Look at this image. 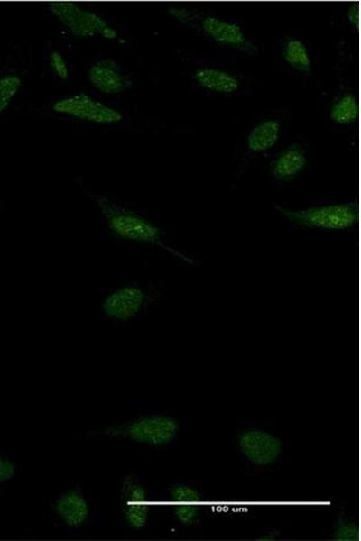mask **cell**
Segmentation results:
<instances>
[{
    "instance_id": "cell-1",
    "label": "cell",
    "mask_w": 361,
    "mask_h": 541,
    "mask_svg": "<svg viewBox=\"0 0 361 541\" xmlns=\"http://www.w3.org/2000/svg\"><path fill=\"white\" fill-rule=\"evenodd\" d=\"M93 199L115 236L128 242L167 248L162 242L161 230L149 220L105 197L96 196Z\"/></svg>"
},
{
    "instance_id": "cell-2",
    "label": "cell",
    "mask_w": 361,
    "mask_h": 541,
    "mask_svg": "<svg viewBox=\"0 0 361 541\" xmlns=\"http://www.w3.org/2000/svg\"><path fill=\"white\" fill-rule=\"evenodd\" d=\"M180 430L179 422L163 414L148 415L135 418L121 426L106 429L105 435L111 437L129 439L134 443L149 445H163L171 443Z\"/></svg>"
},
{
    "instance_id": "cell-3",
    "label": "cell",
    "mask_w": 361,
    "mask_h": 541,
    "mask_svg": "<svg viewBox=\"0 0 361 541\" xmlns=\"http://www.w3.org/2000/svg\"><path fill=\"white\" fill-rule=\"evenodd\" d=\"M276 210L289 221L307 227L341 230L352 227L357 219L353 203L329 205L303 210H291L276 206Z\"/></svg>"
},
{
    "instance_id": "cell-4",
    "label": "cell",
    "mask_w": 361,
    "mask_h": 541,
    "mask_svg": "<svg viewBox=\"0 0 361 541\" xmlns=\"http://www.w3.org/2000/svg\"><path fill=\"white\" fill-rule=\"evenodd\" d=\"M51 14L74 35L88 37L100 35L106 39L118 38L116 30L97 14L84 10L75 3L55 1L49 3Z\"/></svg>"
},
{
    "instance_id": "cell-5",
    "label": "cell",
    "mask_w": 361,
    "mask_h": 541,
    "mask_svg": "<svg viewBox=\"0 0 361 541\" xmlns=\"http://www.w3.org/2000/svg\"><path fill=\"white\" fill-rule=\"evenodd\" d=\"M146 293L135 283L122 285L108 293L102 302L105 316L114 321L136 317L146 303Z\"/></svg>"
},
{
    "instance_id": "cell-6",
    "label": "cell",
    "mask_w": 361,
    "mask_h": 541,
    "mask_svg": "<svg viewBox=\"0 0 361 541\" xmlns=\"http://www.w3.org/2000/svg\"><path fill=\"white\" fill-rule=\"evenodd\" d=\"M238 446L245 458L257 466L273 464L282 451V443L277 436L258 428L243 431L238 436Z\"/></svg>"
},
{
    "instance_id": "cell-7",
    "label": "cell",
    "mask_w": 361,
    "mask_h": 541,
    "mask_svg": "<svg viewBox=\"0 0 361 541\" xmlns=\"http://www.w3.org/2000/svg\"><path fill=\"white\" fill-rule=\"evenodd\" d=\"M53 110L81 120L99 124L116 123L122 119L120 112L86 94H78L60 99L53 104Z\"/></svg>"
},
{
    "instance_id": "cell-8",
    "label": "cell",
    "mask_w": 361,
    "mask_h": 541,
    "mask_svg": "<svg viewBox=\"0 0 361 541\" xmlns=\"http://www.w3.org/2000/svg\"><path fill=\"white\" fill-rule=\"evenodd\" d=\"M121 505L126 524L136 530L143 528L149 519L150 506L147 491L134 476L124 478L121 484Z\"/></svg>"
},
{
    "instance_id": "cell-9",
    "label": "cell",
    "mask_w": 361,
    "mask_h": 541,
    "mask_svg": "<svg viewBox=\"0 0 361 541\" xmlns=\"http://www.w3.org/2000/svg\"><path fill=\"white\" fill-rule=\"evenodd\" d=\"M59 519L69 527L84 525L90 516V506L82 491L73 488L60 493L52 504Z\"/></svg>"
},
{
    "instance_id": "cell-10",
    "label": "cell",
    "mask_w": 361,
    "mask_h": 541,
    "mask_svg": "<svg viewBox=\"0 0 361 541\" xmlns=\"http://www.w3.org/2000/svg\"><path fill=\"white\" fill-rule=\"evenodd\" d=\"M201 28L210 39L219 44L246 52H252L255 49L236 23L214 16H206L201 22Z\"/></svg>"
},
{
    "instance_id": "cell-11",
    "label": "cell",
    "mask_w": 361,
    "mask_h": 541,
    "mask_svg": "<svg viewBox=\"0 0 361 541\" xmlns=\"http://www.w3.org/2000/svg\"><path fill=\"white\" fill-rule=\"evenodd\" d=\"M88 78L94 87L106 94L120 93L130 84L120 66L111 60H102L91 66Z\"/></svg>"
},
{
    "instance_id": "cell-12",
    "label": "cell",
    "mask_w": 361,
    "mask_h": 541,
    "mask_svg": "<svg viewBox=\"0 0 361 541\" xmlns=\"http://www.w3.org/2000/svg\"><path fill=\"white\" fill-rule=\"evenodd\" d=\"M170 498L176 519L183 525H191L199 516L200 493L195 488L178 484L171 488Z\"/></svg>"
},
{
    "instance_id": "cell-13",
    "label": "cell",
    "mask_w": 361,
    "mask_h": 541,
    "mask_svg": "<svg viewBox=\"0 0 361 541\" xmlns=\"http://www.w3.org/2000/svg\"><path fill=\"white\" fill-rule=\"evenodd\" d=\"M307 158L303 149L292 145L284 150L272 161L271 170L278 180H288L303 170Z\"/></svg>"
},
{
    "instance_id": "cell-14",
    "label": "cell",
    "mask_w": 361,
    "mask_h": 541,
    "mask_svg": "<svg viewBox=\"0 0 361 541\" xmlns=\"http://www.w3.org/2000/svg\"><path fill=\"white\" fill-rule=\"evenodd\" d=\"M194 78L201 87L213 92L233 93L239 87L238 80L233 75L218 69H199Z\"/></svg>"
},
{
    "instance_id": "cell-15",
    "label": "cell",
    "mask_w": 361,
    "mask_h": 541,
    "mask_svg": "<svg viewBox=\"0 0 361 541\" xmlns=\"http://www.w3.org/2000/svg\"><path fill=\"white\" fill-rule=\"evenodd\" d=\"M281 133L278 121L269 119L255 125L247 136V147L253 152H261L276 144Z\"/></svg>"
},
{
    "instance_id": "cell-16",
    "label": "cell",
    "mask_w": 361,
    "mask_h": 541,
    "mask_svg": "<svg viewBox=\"0 0 361 541\" xmlns=\"http://www.w3.org/2000/svg\"><path fill=\"white\" fill-rule=\"evenodd\" d=\"M285 61L300 72H308L310 69V58L304 43L298 39H290L283 48Z\"/></svg>"
},
{
    "instance_id": "cell-17",
    "label": "cell",
    "mask_w": 361,
    "mask_h": 541,
    "mask_svg": "<svg viewBox=\"0 0 361 541\" xmlns=\"http://www.w3.org/2000/svg\"><path fill=\"white\" fill-rule=\"evenodd\" d=\"M358 116V103L353 95H345L336 101L329 113L330 119L340 124L353 123Z\"/></svg>"
},
{
    "instance_id": "cell-18",
    "label": "cell",
    "mask_w": 361,
    "mask_h": 541,
    "mask_svg": "<svg viewBox=\"0 0 361 541\" xmlns=\"http://www.w3.org/2000/svg\"><path fill=\"white\" fill-rule=\"evenodd\" d=\"M21 82V78L16 75H5L0 78V114L18 92Z\"/></svg>"
},
{
    "instance_id": "cell-19",
    "label": "cell",
    "mask_w": 361,
    "mask_h": 541,
    "mask_svg": "<svg viewBox=\"0 0 361 541\" xmlns=\"http://www.w3.org/2000/svg\"><path fill=\"white\" fill-rule=\"evenodd\" d=\"M338 541H356L359 539V530L356 524L348 520H340L333 534Z\"/></svg>"
},
{
    "instance_id": "cell-20",
    "label": "cell",
    "mask_w": 361,
    "mask_h": 541,
    "mask_svg": "<svg viewBox=\"0 0 361 541\" xmlns=\"http://www.w3.org/2000/svg\"><path fill=\"white\" fill-rule=\"evenodd\" d=\"M50 66L53 72L61 79H67L69 77V70L62 55L58 51H51L49 56Z\"/></svg>"
},
{
    "instance_id": "cell-21",
    "label": "cell",
    "mask_w": 361,
    "mask_h": 541,
    "mask_svg": "<svg viewBox=\"0 0 361 541\" xmlns=\"http://www.w3.org/2000/svg\"><path fill=\"white\" fill-rule=\"evenodd\" d=\"M15 474V464L10 459L0 455V484L12 480Z\"/></svg>"
},
{
    "instance_id": "cell-22",
    "label": "cell",
    "mask_w": 361,
    "mask_h": 541,
    "mask_svg": "<svg viewBox=\"0 0 361 541\" xmlns=\"http://www.w3.org/2000/svg\"><path fill=\"white\" fill-rule=\"evenodd\" d=\"M347 18L349 23L357 26L359 24V5L358 4H353L347 11Z\"/></svg>"
}]
</instances>
